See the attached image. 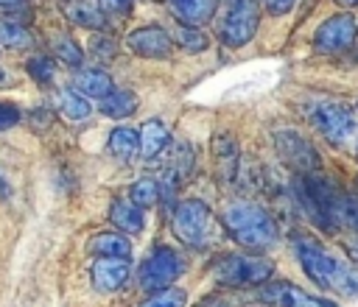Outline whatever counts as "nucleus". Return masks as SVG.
<instances>
[{
    "label": "nucleus",
    "instance_id": "1",
    "mask_svg": "<svg viewBox=\"0 0 358 307\" xmlns=\"http://www.w3.org/2000/svg\"><path fill=\"white\" fill-rule=\"evenodd\" d=\"M294 251H296V260H299L302 271L316 285H322L327 290H336L341 296H358V271L352 265L341 262L338 257L324 251L310 237H296L294 240Z\"/></svg>",
    "mask_w": 358,
    "mask_h": 307
},
{
    "label": "nucleus",
    "instance_id": "2",
    "mask_svg": "<svg viewBox=\"0 0 358 307\" xmlns=\"http://www.w3.org/2000/svg\"><path fill=\"white\" fill-rule=\"evenodd\" d=\"M221 223L227 229V234L241 243L243 248H255V251H266L277 243V223L274 218L255 201H235L224 209Z\"/></svg>",
    "mask_w": 358,
    "mask_h": 307
},
{
    "label": "nucleus",
    "instance_id": "3",
    "mask_svg": "<svg viewBox=\"0 0 358 307\" xmlns=\"http://www.w3.org/2000/svg\"><path fill=\"white\" fill-rule=\"evenodd\" d=\"M171 229L176 240H182L190 248H207L218 237V223L213 218V209L199 198H185L173 207Z\"/></svg>",
    "mask_w": 358,
    "mask_h": 307
},
{
    "label": "nucleus",
    "instance_id": "4",
    "mask_svg": "<svg viewBox=\"0 0 358 307\" xmlns=\"http://www.w3.org/2000/svg\"><path fill=\"white\" fill-rule=\"evenodd\" d=\"M213 279L224 287H255L263 285L271 274L274 265L266 257H252V254H224L213 265Z\"/></svg>",
    "mask_w": 358,
    "mask_h": 307
},
{
    "label": "nucleus",
    "instance_id": "5",
    "mask_svg": "<svg viewBox=\"0 0 358 307\" xmlns=\"http://www.w3.org/2000/svg\"><path fill=\"white\" fill-rule=\"evenodd\" d=\"M260 22L257 0H227L224 17L218 22V39L227 47H243L255 39Z\"/></svg>",
    "mask_w": 358,
    "mask_h": 307
},
{
    "label": "nucleus",
    "instance_id": "6",
    "mask_svg": "<svg viewBox=\"0 0 358 307\" xmlns=\"http://www.w3.org/2000/svg\"><path fill=\"white\" fill-rule=\"evenodd\" d=\"M313 128H319L330 142L336 145H344L350 142L355 134H358V120H355V112L347 106V103H338V100H319L316 106H310L308 112Z\"/></svg>",
    "mask_w": 358,
    "mask_h": 307
},
{
    "label": "nucleus",
    "instance_id": "7",
    "mask_svg": "<svg viewBox=\"0 0 358 307\" xmlns=\"http://www.w3.org/2000/svg\"><path fill=\"white\" fill-rule=\"evenodd\" d=\"M182 271H185L182 257H179L173 248H168V246H157V248H151V254L143 260L137 279H140V287H143V290L154 293V290L171 287V285L182 276Z\"/></svg>",
    "mask_w": 358,
    "mask_h": 307
},
{
    "label": "nucleus",
    "instance_id": "8",
    "mask_svg": "<svg viewBox=\"0 0 358 307\" xmlns=\"http://www.w3.org/2000/svg\"><path fill=\"white\" fill-rule=\"evenodd\" d=\"M358 33V22L350 11H341V14H333L330 20H324L316 33H313V47L319 53H336V50H344L352 45Z\"/></svg>",
    "mask_w": 358,
    "mask_h": 307
},
{
    "label": "nucleus",
    "instance_id": "9",
    "mask_svg": "<svg viewBox=\"0 0 358 307\" xmlns=\"http://www.w3.org/2000/svg\"><path fill=\"white\" fill-rule=\"evenodd\" d=\"M274 148L280 154V159H285L291 167H296L299 173H310L319 167V154L313 151V145L291 131V128H282V131H274Z\"/></svg>",
    "mask_w": 358,
    "mask_h": 307
},
{
    "label": "nucleus",
    "instance_id": "10",
    "mask_svg": "<svg viewBox=\"0 0 358 307\" xmlns=\"http://www.w3.org/2000/svg\"><path fill=\"white\" fill-rule=\"evenodd\" d=\"M257 299L266 301V304H274V307H336L333 301L319 299V296H310V293H305L302 287H296L291 282L263 285L260 293H257Z\"/></svg>",
    "mask_w": 358,
    "mask_h": 307
},
{
    "label": "nucleus",
    "instance_id": "11",
    "mask_svg": "<svg viewBox=\"0 0 358 307\" xmlns=\"http://www.w3.org/2000/svg\"><path fill=\"white\" fill-rule=\"evenodd\" d=\"M126 45L143 56V59H168L171 53V36L159 25H143L126 36Z\"/></svg>",
    "mask_w": 358,
    "mask_h": 307
},
{
    "label": "nucleus",
    "instance_id": "12",
    "mask_svg": "<svg viewBox=\"0 0 358 307\" xmlns=\"http://www.w3.org/2000/svg\"><path fill=\"white\" fill-rule=\"evenodd\" d=\"M129 274H131L129 257H126V260H123V257H98V260L92 262V271H90L92 285H95V290H101V293H112V290L123 287V285L129 282Z\"/></svg>",
    "mask_w": 358,
    "mask_h": 307
},
{
    "label": "nucleus",
    "instance_id": "13",
    "mask_svg": "<svg viewBox=\"0 0 358 307\" xmlns=\"http://www.w3.org/2000/svg\"><path fill=\"white\" fill-rule=\"evenodd\" d=\"M171 11L176 14V20L187 28H199L204 22H210L215 17V6L218 0H168Z\"/></svg>",
    "mask_w": 358,
    "mask_h": 307
},
{
    "label": "nucleus",
    "instance_id": "14",
    "mask_svg": "<svg viewBox=\"0 0 358 307\" xmlns=\"http://www.w3.org/2000/svg\"><path fill=\"white\" fill-rule=\"evenodd\" d=\"M109 220L120 229V234H140L143 226H145L143 209L134 207L129 198H115V201H112V207H109Z\"/></svg>",
    "mask_w": 358,
    "mask_h": 307
},
{
    "label": "nucleus",
    "instance_id": "15",
    "mask_svg": "<svg viewBox=\"0 0 358 307\" xmlns=\"http://www.w3.org/2000/svg\"><path fill=\"white\" fill-rule=\"evenodd\" d=\"M140 137V156L143 159H154L159 156V151L168 145L171 134H168V126L162 120H145V126H140L137 131Z\"/></svg>",
    "mask_w": 358,
    "mask_h": 307
},
{
    "label": "nucleus",
    "instance_id": "16",
    "mask_svg": "<svg viewBox=\"0 0 358 307\" xmlns=\"http://www.w3.org/2000/svg\"><path fill=\"white\" fill-rule=\"evenodd\" d=\"M90 251L95 257H123L126 260L131 254V240L120 232H101V234H92Z\"/></svg>",
    "mask_w": 358,
    "mask_h": 307
},
{
    "label": "nucleus",
    "instance_id": "17",
    "mask_svg": "<svg viewBox=\"0 0 358 307\" xmlns=\"http://www.w3.org/2000/svg\"><path fill=\"white\" fill-rule=\"evenodd\" d=\"M76 92L78 95H84V98H106L115 87H112V78L103 73V70H81L78 75H76Z\"/></svg>",
    "mask_w": 358,
    "mask_h": 307
},
{
    "label": "nucleus",
    "instance_id": "18",
    "mask_svg": "<svg viewBox=\"0 0 358 307\" xmlns=\"http://www.w3.org/2000/svg\"><path fill=\"white\" fill-rule=\"evenodd\" d=\"M137 106H140V100L131 89H112L106 98H101V112L106 117H117V120L131 117L137 112Z\"/></svg>",
    "mask_w": 358,
    "mask_h": 307
},
{
    "label": "nucleus",
    "instance_id": "19",
    "mask_svg": "<svg viewBox=\"0 0 358 307\" xmlns=\"http://www.w3.org/2000/svg\"><path fill=\"white\" fill-rule=\"evenodd\" d=\"M109 151H112V156H117L123 162L134 159L140 154V137H137V131L129 128V126L112 128V134H109Z\"/></svg>",
    "mask_w": 358,
    "mask_h": 307
},
{
    "label": "nucleus",
    "instance_id": "20",
    "mask_svg": "<svg viewBox=\"0 0 358 307\" xmlns=\"http://www.w3.org/2000/svg\"><path fill=\"white\" fill-rule=\"evenodd\" d=\"M67 17H70L76 25H81V28H103V25H106L103 8L95 6V3H84V0L70 3V6H67Z\"/></svg>",
    "mask_w": 358,
    "mask_h": 307
},
{
    "label": "nucleus",
    "instance_id": "21",
    "mask_svg": "<svg viewBox=\"0 0 358 307\" xmlns=\"http://www.w3.org/2000/svg\"><path fill=\"white\" fill-rule=\"evenodd\" d=\"M157 198H159V184H157L151 176H143V179H137V181L129 187V201H131L134 207H140V209L154 207Z\"/></svg>",
    "mask_w": 358,
    "mask_h": 307
},
{
    "label": "nucleus",
    "instance_id": "22",
    "mask_svg": "<svg viewBox=\"0 0 358 307\" xmlns=\"http://www.w3.org/2000/svg\"><path fill=\"white\" fill-rule=\"evenodd\" d=\"M137 307H187V293L182 287H162L145 296Z\"/></svg>",
    "mask_w": 358,
    "mask_h": 307
},
{
    "label": "nucleus",
    "instance_id": "23",
    "mask_svg": "<svg viewBox=\"0 0 358 307\" xmlns=\"http://www.w3.org/2000/svg\"><path fill=\"white\" fill-rule=\"evenodd\" d=\"M59 106H62V112H64L70 120H87V117L92 114L90 100H87L84 95H78L76 89H64V92H62Z\"/></svg>",
    "mask_w": 358,
    "mask_h": 307
},
{
    "label": "nucleus",
    "instance_id": "24",
    "mask_svg": "<svg viewBox=\"0 0 358 307\" xmlns=\"http://www.w3.org/2000/svg\"><path fill=\"white\" fill-rule=\"evenodd\" d=\"M213 151H215L218 162H224V176H232L235 173V162H238V145L227 134H221V137H215Z\"/></svg>",
    "mask_w": 358,
    "mask_h": 307
},
{
    "label": "nucleus",
    "instance_id": "25",
    "mask_svg": "<svg viewBox=\"0 0 358 307\" xmlns=\"http://www.w3.org/2000/svg\"><path fill=\"white\" fill-rule=\"evenodd\" d=\"M0 45L6 47H28L31 33L17 22H0Z\"/></svg>",
    "mask_w": 358,
    "mask_h": 307
},
{
    "label": "nucleus",
    "instance_id": "26",
    "mask_svg": "<svg viewBox=\"0 0 358 307\" xmlns=\"http://www.w3.org/2000/svg\"><path fill=\"white\" fill-rule=\"evenodd\" d=\"M53 50H56V56H59L64 64H70V67H78V64L84 61L81 47H78L70 36H59V39H53Z\"/></svg>",
    "mask_w": 358,
    "mask_h": 307
},
{
    "label": "nucleus",
    "instance_id": "27",
    "mask_svg": "<svg viewBox=\"0 0 358 307\" xmlns=\"http://www.w3.org/2000/svg\"><path fill=\"white\" fill-rule=\"evenodd\" d=\"M28 73H31V78H34L36 84L48 87V84L53 81V61H50L48 56H34V59L28 61Z\"/></svg>",
    "mask_w": 358,
    "mask_h": 307
},
{
    "label": "nucleus",
    "instance_id": "28",
    "mask_svg": "<svg viewBox=\"0 0 358 307\" xmlns=\"http://www.w3.org/2000/svg\"><path fill=\"white\" fill-rule=\"evenodd\" d=\"M176 39H179V45L185 47V50H204L207 47V36L199 31V28H187V25H179V31H176Z\"/></svg>",
    "mask_w": 358,
    "mask_h": 307
},
{
    "label": "nucleus",
    "instance_id": "29",
    "mask_svg": "<svg viewBox=\"0 0 358 307\" xmlns=\"http://www.w3.org/2000/svg\"><path fill=\"white\" fill-rule=\"evenodd\" d=\"M20 123V109L14 103H0V131Z\"/></svg>",
    "mask_w": 358,
    "mask_h": 307
},
{
    "label": "nucleus",
    "instance_id": "30",
    "mask_svg": "<svg viewBox=\"0 0 358 307\" xmlns=\"http://www.w3.org/2000/svg\"><path fill=\"white\" fill-rule=\"evenodd\" d=\"M294 3H296V0H263L266 11H268V14H274V17H282V14H288V11L294 8Z\"/></svg>",
    "mask_w": 358,
    "mask_h": 307
},
{
    "label": "nucleus",
    "instance_id": "31",
    "mask_svg": "<svg viewBox=\"0 0 358 307\" xmlns=\"http://www.w3.org/2000/svg\"><path fill=\"white\" fill-rule=\"evenodd\" d=\"M235 304V299H227V296H207V299H201L196 307H232Z\"/></svg>",
    "mask_w": 358,
    "mask_h": 307
},
{
    "label": "nucleus",
    "instance_id": "32",
    "mask_svg": "<svg viewBox=\"0 0 358 307\" xmlns=\"http://www.w3.org/2000/svg\"><path fill=\"white\" fill-rule=\"evenodd\" d=\"M92 50H95V53L103 59V56H112V50H115V47H112V42H109L106 36H95V42H92Z\"/></svg>",
    "mask_w": 358,
    "mask_h": 307
},
{
    "label": "nucleus",
    "instance_id": "33",
    "mask_svg": "<svg viewBox=\"0 0 358 307\" xmlns=\"http://www.w3.org/2000/svg\"><path fill=\"white\" fill-rule=\"evenodd\" d=\"M344 251H347V257L358 265V232H355L352 237H347V240H344Z\"/></svg>",
    "mask_w": 358,
    "mask_h": 307
},
{
    "label": "nucleus",
    "instance_id": "34",
    "mask_svg": "<svg viewBox=\"0 0 358 307\" xmlns=\"http://www.w3.org/2000/svg\"><path fill=\"white\" fill-rule=\"evenodd\" d=\"M109 11H129V6H131V0H101Z\"/></svg>",
    "mask_w": 358,
    "mask_h": 307
},
{
    "label": "nucleus",
    "instance_id": "35",
    "mask_svg": "<svg viewBox=\"0 0 358 307\" xmlns=\"http://www.w3.org/2000/svg\"><path fill=\"white\" fill-rule=\"evenodd\" d=\"M6 84H8V75H6L3 70H0V87H6Z\"/></svg>",
    "mask_w": 358,
    "mask_h": 307
},
{
    "label": "nucleus",
    "instance_id": "36",
    "mask_svg": "<svg viewBox=\"0 0 358 307\" xmlns=\"http://www.w3.org/2000/svg\"><path fill=\"white\" fill-rule=\"evenodd\" d=\"M336 3H341V6H358V0H336Z\"/></svg>",
    "mask_w": 358,
    "mask_h": 307
},
{
    "label": "nucleus",
    "instance_id": "37",
    "mask_svg": "<svg viewBox=\"0 0 358 307\" xmlns=\"http://www.w3.org/2000/svg\"><path fill=\"white\" fill-rule=\"evenodd\" d=\"M14 3H22V0H0V6H14Z\"/></svg>",
    "mask_w": 358,
    "mask_h": 307
},
{
    "label": "nucleus",
    "instance_id": "38",
    "mask_svg": "<svg viewBox=\"0 0 358 307\" xmlns=\"http://www.w3.org/2000/svg\"><path fill=\"white\" fill-rule=\"evenodd\" d=\"M355 61H358V53H355Z\"/></svg>",
    "mask_w": 358,
    "mask_h": 307
}]
</instances>
